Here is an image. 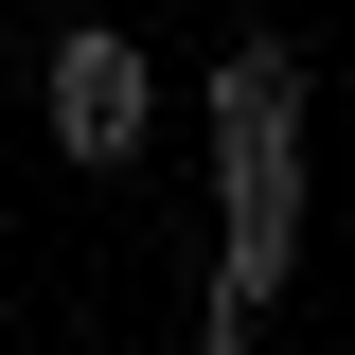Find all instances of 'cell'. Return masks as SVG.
<instances>
[{
    "instance_id": "6da1fadb",
    "label": "cell",
    "mask_w": 355,
    "mask_h": 355,
    "mask_svg": "<svg viewBox=\"0 0 355 355\" xmlns=\"http://www.w3.org/2000/svg\"><path fill=\"white\" fill-rule=\"evenodd\" d=\"M214 160H231V266H214V338H249L284 302V214H302V53H231L214 71Z\"/></svg>"
},
{
    "instance_id": "7a4b0ae2",
    "label": "cell",
    "mask_w": 355,
    "mask_h": 355,
    "mask_svg": "<svg viewBox=\"0 0 355 355\" xmlns=\"http://www.w3.org/2000/svg\"><path fill=\"white\" fill-rule=\"evenodd\" d=\"M142 125H160V71H142L107 18L53 36V142H71V160H142Z\"/></svg>"
}]
</instances>
